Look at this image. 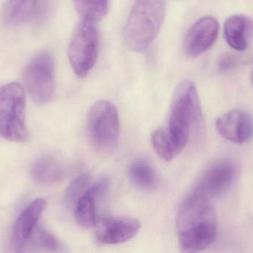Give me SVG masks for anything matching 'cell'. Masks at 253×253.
I'll use <instances>...</instances> for the list:
<instances>
[{"instance_id": "9c48e42d", "label": "cell", "mask_w": 253, "mask_h": 253, "mask_svg": "<svg viewBox=\"0 0 253 253\" xmlns=\"http://www.w3.org/2000/svg\"><path fill=\"white\" fill-rule=\"evenodd\" d=\"M233 176L234 169L230 162L224 160L218 162L204 174L193 193L211 201L222 196L229 190Z\"/></svg>"}, {"instance_id": "8fae6325", "label": "cell", "mask_w": 253, "mask_h": 253, "mask_svg": "<svg viewBox=\"0 0 253 253\" xmlns=\"http://www.w3.org/2000/svg\"><path fill=\"white\" fill-rule=\"evenodd\" d=\"M215 126L223 138L235 144H243L253 135L252 116L244 110H231L224 113L217 119Z\"/></svg>"}, {"instance_id": "e0dca14e", "label": "cell", "mask_w": 253, "mask_h": 253, "mask_svg": "<svg viewBox=\"0 0 253 253\" xmlns=\"http://www.w3.org/2000/svg\"><path fill=\"white\" fill-rule=\"evenodd\" d=\"M151 144L156 154L166 161L173 160L181 152L167 126L152 133Z\"/></svg>"}, {"instance_id": "d6986e66", "label": "cell", "mask_w": 253, "mask_h": 253, "mask_svg": "<svg viewBox=\"0 0 253 253\" xmlns=\"http://www.w3.org/2000/svg\"><path fill=\"white\" fill-rule=\"evenodd\" d=\"M96 200L86 192L74 207L77 223L84 228H92L96 224Z\"/></svg>"}, {"instance_id": "ba28073f", "label": "cell", "mask_w": 253, "mask_h": 253, "mask_svg": "<svg viewBox=\"0 0 253 253\" xmlns=\"http://www.w3.org/2000/svg\"><path fill=\"white\" fill-rule=\"evenodd\" d=\"M140 227L139 221L134 218L102 217L94 226L96 241L105 245L124 243L136 236Z\"/></svg>"}, {"instance_id": "ac0fdd59", "label": "cell", "mask_w": 253, "mask_h": 253, "mask_svg": "<svg viewBox=\"0 0 253 253\" xmlns=\"http://www.w3.org/2000/svg\"><path fill=\"white\" fill-rule=\"evenodd\" d=\"M82 19L96 22L108 11V0H73Z\"/></svg>"}, {"instance_id": "52a82bcc", "label": "cell", "mask_w": 253, "mask_h": 253, "mask_svg": "<svg viewBox=\"0 0 253 253\" xmlns=\"http://www.w3.org/2000/svg\"><path fill=\"white\" fill-rule=\"evenodd\" d=\"M99 37L95 22L82 19L76 26L68 47V58L75 74L84 77L96 64Z\"/></svg>"}, {"instance_id": "3957f363", "label": "cell", "mask_w": 253, "mask_h": 253, "mask_svg": "<svg viewBox=\"0 0 253 253\" xmlns=\"http://www.w3.org/2000/svg\"><path fill=\"white\" fill-rule=\"evenodd\" d=\"M167 0H135L126 28V46L133 51L146 50L160 31Z\"/></svg>"}, {"instance_id": "9a60e30c", "label": "cell", "mask_w": 253, "mask_h": 253, "mask_svg": "<svg viewBox=\"0 0 253 253\" xmlns=\"http://www.w3.org/2000/svg\"><path fill=\"white\" fill-rule=\"evenodd\" d=\"M41 3L42 0H7L4 21L12 25L26 23L38 13Z\"/></svg>"}, {"instance_id": "44dd1931", "label": "cell", "mask_w": 253, "mask_h": 253, "mask_svg": "<svg viewBox=\"0 0 253 253\" xmlns=\"http://www.w3.org/2000/svg\"><path fill=\"white\" fill-rule=\"evenodd\" d=\"M28 245H31L35 249L50 252L57 251L59 247V244L54 236L40 225H37L34 229L27 244V246Z\"/></svg>"}, {"instance_id": "603a6c76", "label": "cell", "mask_w": 253, "mask_h": 253, "mask_svg": "<svg viewBox=\"0 0 253 253\" xmlns=\"http://www.w3.org/2000/svg\"><path fill=\"white\" fill-rule=\"evenodd\" d=\"M240 62L239 56L232 53L224 54L218 62V68L221 72H227L236 68Z\"/></svg>"}, {"instance_id": "5b68a950", "label": "cell", "mask_w": 253, "mask_h": 253, "mask_svg": "<svg viewBox=\"0 0 253 253\" xmlns=\"http://www.w3.org/2000/svg\"><path fill=\"white\" fill-rule=\"evenodd\" d=\"M87 132L93 147L99 152L115 151L120 141V115L117 107L108 101L96 102L87 117Z\"/></svg>"}, {"instance_id": "277c9868", "label": "cell", "mask_w": 253, "mask_h": 253, "mask_svg": "<svg viewBox=\"0 0 253 253\" xmlns=\"http://www.w3.org/2000/svg\"><path fill=\"white\" fill-rule=\"evenodd\" d=\"M25 107L26 94L22 85L10 83L0 88V135L4 139L18 143L28 139Z\"/></svg>"}, {"instance_id": "7c38bea8", "label": "cell", "mask_w": 253, "mask_h": 253, "mask_svg": "<svg viewBox=\"0 0 253 253\" xmlns=\"http://www.w3.org/2000/svg\"><path fill=\"white\" fill-rule=\"evenodd\" d=\"M46 206L47 203L44 199H36L22 211L16 220L12 233V242L18 252H22L26 248Z\"/></svg>"}, {"instance_id": "8992f818", "label": "cell", "mask_w": 253, "mask_h": 253, "mask_svg": "<svg viewBox=\"0 0 253 253\" xmlns=\"http://www.w3.org/2000/svg\"><path fill=\"white\" fill-rule=\"evenodd\" d=\"M24 86L31 99L38 104L51 101L55 92V67L53 55L47 50L37 53L25 68Z\"/></svg>"}, {"instance_id": "4fadbf2b", "label": "cell", "mask_w": 253, "mask_h": 253, "mask_svg": "<svg viewBox=\"0 0 253 253\" xmlns=\"http://www.w3.org/2000/svg\"><path fill=\"white\" fill-rule=\"evenodd\" d=\"M253 33V22L243 15L227 18L224 25V34L227 44L238 51L247 49Z\"/></svg>"}, {"instance_id": "2e32d148", "label": "cell", "mask_w": 253, "mask_h": 253, "mask_svg": "<svg viewBox=\"0 0 253 253\" xmlns=\"http://www.w3.org/2000/svg\"><path fill=\"white\" fill-rule=\"evenodd\" d=\"M128 176L135 187L145 191H151L159 186L157 173L153 166L145 160L133 162L129 166Z\"/></svg>"}, {"instance_id": "7402d4cb", "label": "cell", "mask_w": 253, "mask_h": 253, "mask_svg": "<svg viewBox=\"0 0 253 253\" xmlns=\"http://www.w3.org/2000/svg\"><path fill=\"white\" fill-rule=\"evenodd\" d=\"M109 187V179L108 178H102L92 187H90L87 192L96 201L103 197L108 193Z\"/></svg>"}, {"instance_id": "30bf717a", "label": "cell", "mask_w": 253, "mask_h": 253, "mask_svg": "<svg viewBox=\"0 0 253 253\" xmlns=\"http://www.w3.org/2000/svg\"><path fill=\"white\" fill-rule=\"evenodd\" d=\"M219 25L212 16L201 18L189 30L184 42L187 56L196 58L208 51L216 41Z\"/></svg>"}, {"instance_id": "6da1fadb", "label": "cell", "mask_w": 253, "mask_h": 253, "mask_svg": "<svg viewBox=\"0 0 253 253\" xmlns=\"http://www.w3.org/2000/svg\"><path fill=\"white\" fill-rule=\"evenodd\" d=\"M176 227L181 251L197 253L208 248L218 231L216 214L211 201L192 193L180 206Z\"/></svg>"}, {"instance_id": "ffe728a7", "label": "cell", "mask_w": 253, "mask_h": 253, "mask_svg": "<svg viewBox=\"0 0 253 253\" xmlns=\"http://www.w3.org/2000/svg\"><path fill=\"white\" fill-rule=\"evenodd\" d=\"M90 176L88 173L79 175L67 187L65 202L69 209H74L76 204L90 188Z\"/></svg>"}, {"instance_id": "cb8c5ba5", "label": "cell", "mask_w": 253, "mask_h": 253, "mask_svg": "<svg viewBox=\"0 0 253 253\" xmlns=\"http://www.w3.org/2000/svg\"><path fill=\"white\" fill-rule=\"evenodd\" d=\"M252 83H253V76H252Z\"/></svg>"}, {"instance_id": "7a4b0ae2", "label": "cell", "mask_w": 253, "mask_h": 253, "mask_svg": "<svg viewBox=\"0 0 253 253\" xmlns=\"http://www.w3.org/2000/svg\"><path fill=\"white\" fill-rule=\"evenodd\" d=\"M203 123L202 105L193 82L184 80L177 86L169 110L168 130L181 151L190 139L193 129Z\"/></svg>"}, {"instance_id": "5bb4252c", "label": "cell", "mask_w": 253, "mask_h": 253, "mask_svg": "<svg viewBox=\"0 0 253 253\" xmlns=\"http://www.w3.org/2000/svg\"><path fill=\"white\" fill-rule=\"evenodd\" d=\"M31 177L42 185H52L63 179L65 172L59 160L44 156L34 162L31 169Z\"/></svg>"}]
</instances>
